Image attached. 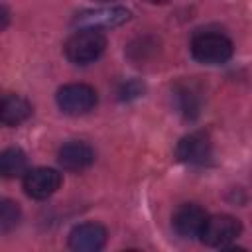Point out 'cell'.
Segmentation results:
<instances>
[{
	"label": "cell",
	"mask_w": 252,
	"mask_h": 252,
	"mask_svg": "<svg viewBox=\"0 0 252 252\" xmlns=\"http://www.w3.org/2000/svg\"><path fill=\"white\" fill-rule=\"evenodd\" d=\"M209 215L205 213V209L197 203H183L175 209L173 213V219H171V224H173V230L183 236V238H195V236H201V230L207 222Z\"/></svg>",
	"instance_id": "52a82bcc"
},
{
	"label": "cell",
	"mask_w": 252,
	"mask_h": 252,
	"mask_svg": "<svg viewBox=\"0 0 252 252\" xmlns=\"http://www.w3.org/2000/svg\"><path fill=\"white\" fill-rule=\"evenodd\" d=\"M240 232H242V224L238 219H234L230 215H215V217L207 219L199 238L207 246L226 248L232 240L238 238Z\"/></svg>",
	"instance_id": "277c9868"
},
{
	"label": "cell",
	"mask_w": 252,
	"mask_h": 252,
	"mask_svg": "<svg viewBox=\"0 0 252 252\" xmlns=\"http://www.w3.org/2000/svg\"><path fill=\"white\" fill-rule=\"evenodd\" d=\"M106 244V228L98 222H83L69 232V248L77 252H96Z\"/></svg>",
	"instance_id": "ba28073f"
},
{
	"label": "cell",
	"mask_w": 252,
	"mask_h": 252,
	"mask_svg": "<svg viewBox=\"0 0 252 252\" xmlns=\"http://www.w3.org/2000/svg\"><path fill=\"white\" fill-rule=\"evenodd\" d=\"M142 93H144V85L140 81H128L122 83V87L118 89V98L130 100V98H138Z\"/></svg>",
	"instance_id": "9a60e30c"
},
{
	"label": "cell",
	"mask_w": 252,
	"mask_h": 252,
	"mask_svg": "<svg viewBox=\"0 0 252 252\" xmlns=\"http://www.w3.org/2000/svg\"><path fill=\"white\" fill-rule=\"evenodd\" d=\"M57 106L69 116H81L94 108L96 91L85 83H71L57 91Z\"/></svg>",
	"instance_id": "3957f363"
},
{
	"label": "cell",
	"mask_w": 252,
	"mask_h": 252,
	"mask_svg": "<svg viewBox=\"0 0 252 252\" xmlns=\"http://www.w3.org/2000/svg\"><path fill=\"white\" fill-rule=\"evenodd\" d=\"M61 187V173L51 167L28 169L24 175V191L32 199H47Z\"/></svg>",
	"instance_id": "5b68a950"
},
{
	"label": "cell",
	"mask_w": 252,
	"mask_h": 252,
	"mask_svg": "<svg viewBox=\"0 0 252 252\" xmlns=\"http://www.w3.org/2000/svg\"><path fill=\"white\" fill-rule=\"evenodd\" d=\"M2 122L6 126H18L32 116V104L18 94H6L2 98Z\"/></svg>",
	"instance_id": "7c38bea8"
},
{
	"label": "cell",
	"mask_w": 252,
	"mask_h": 252,
	"mask_svg": "<svg viewBox=\"0 0 252 252\" xmlns=\"http://www.w3.org/2000/svg\"><path fill=\"white\" fill-rule=\"evenodd\" d=\"M28 171V158L20 148H8L0 156V173L4 177H20Z\"/></svg>",
	"instance_id": "4fadbf2b"
},
{
	"label": "cell",
	"mask_w": 252,
	"mask_h": 252,
	"mask_svg": "<svg viewBox=\"0 0 252 252\" xmlns=\"http://www.w3.org/2000/svg\"><path fill=\"white\" fill-rule=\"evenodd\" d=\"M130 20V12L120 6L112 8H98V10H87L77 14L75 24L81 28H114Z\"/></svg>",
	"instance_id": "9c48e42d"
},
{
	"label": "cell",
	"mask_w": 252,
	"mask_h": 252,
	"mask_svg": "<svg viewBox=\"0 0 252 252\" xmlns=\"http://www.w3.org/2000/svg\"><path fill=\"white\" fill-rule=\"evenodd\" d=\"M148 4H167L169 0H146Z\"/></svg>",
	"instance_id": "2e32d148"
},
{
	"label": "cell",
	"mask_w": 252,
	"mask_h": 252,
	"mask_svg": "<svg viewBox=\"0 0 252 252\" xmlns=\"http://www.w3.org/2000/svg\"><path fill=\"white\" fill-rule=\"evenodd\" d=\"M232 41L217 32H201L191 39V53L199 63L222 65L232 57Z\"/></svg>",
	"instance_id": "7a4b0ae2"
},
{
	"label": "cell",
	"mask_w": 252,
	"mask_h": 252,
	"mask_svg": "<svg viewBox=\"0 0 252 252\" xmlns=\"http://www.w3.org/2000/svg\"><path fill=\"white\" fill-rule=\"evenodd\" d=\"M59 165L67 171H83L94 161V152L85 142H67L57 154Z\"/></svg>",
	"instance_id": "8fae6325"
},
{
	"label": "cell",
	"mask_w": 252,
	"mask_h": 252,
	"mask_svg": "<svg viewBox=\"0 0 252 252\" xmlns=\"http://www.w3.org/2000/svg\"><path fill=\"white\" fill-rule=\"evenodd\" d=\"M173 104L177 108V112L187 118L193 120L199 116L201 112V104H203V96H201V89L197 87V83L193 81H181L173 87Z\"/></svg>",
	"instance_id": "30bf717a"
},
{
	"label": "cell",
	"mask_w": 252,
	"mask_h": 252,
	"mask_svg": "<svg viewBox=\"0 0 252 252\" xmlns=\"http://www.w3.org/2000/svg\"><path fill=\"white\" fill-rule=\"evenodd\" d=\"M65 55L71 63L87 65L96 61L106 49V37L96 28H81L65 41Z\"/></svg>",
	"instance_id": "6da1fadb"
},
{
	"label": "cell",
	"mask_w": 252,
	"mask_h": 252,
	"mask_svg": "<svg viewBox=\"0 0 252 252\" xmlns=\"http://www.w3.org/2000/svg\"><path fill=\"white\" fill-rule=\"evenodd\" d=\"M20 220V207L18 203L10 201V199H4L2 205H0V228L4 232L12 230Z\"/></svg>",
	"instance_id": "5bb4252c"
},
{
	"label": "cell",
	"mask_w": 252,
	"mask_h": 252,
	"mask_svg": "<svg viewBox=\"0 0 252 252\" xmlns=\"http://www.w3.org/2000/svg\"><path fill=\"white\" fill-rule=\"evenodd\" d=\"M175 156L183 163L203 165L213 156V144L205 132H191L179 140V144L175 148Z\"/></svg>",
	"instance_id": "8992f818"
}]
</instances>
